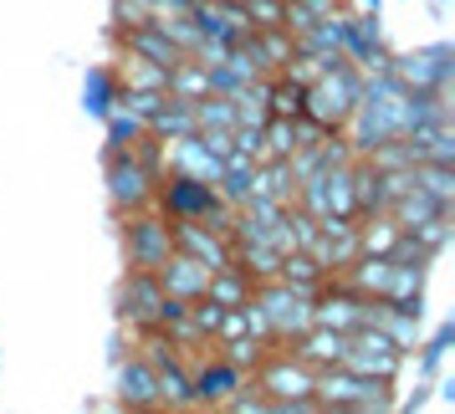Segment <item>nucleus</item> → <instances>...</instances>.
Wrapping results in <instances>:
<instances>
[{
	"instance_id": "nucleus-31",
	"label": "nucleus",
	"mask_w": 455,
	"mask_h": 414,
	"mask_svg": "<svg viewBox=\"0 0 455 414\" xmlns=\"http://www.w3.org/2000/svg\"><path fill=\"white\" fill-rule=\"evenodd\" d=\"M113 16H118L124 26H144L148 16H154V11H148L144 0H113Z\"/></svg>"
},
{
	"instance_id": "nucleus-17",
	"label": "nucleus",
	"mask_w": 455,
	"mask_h": 414,
	"mask_svg": "<svg viewBox=\"0 0 455 414\" xmlns=\"http://www.w3.org/2000/svg\"><path fill=\"white\" fill-rule=\"evenodd\" d=\"M118 399L128 410H154L159 404V373L148 358H133V363H118Z\"/></svg>"
},
{
	"instance_id": "nucleus-10",
	"label": "nucleus",
	"mask_w": 455,
	"mask_h": 414,
	"mask_svg": "<svg viewBox=\"0 0 455 414\" xmlns=\"http://www.w3.org/2000/svg\"><path fill=\"white\" fill-rule=\"evenodd\" d=\"M154 200H159V210H164L169 220H205V210L215 205L220 195H215V185H205V179L174 174L164 189H154Z\"/></svg>"
},
{
	"instance_id": "nucleus-23",
	"label": "nucleus",
	"mask_w": 455,
	"mask_h": 414,
	"mask_svg": "<svg viewBox=\"0 0 455 414\" xmlns=\"http://www.w3.org/2000/svg\"><path fill=\"white\" fill-rule=\"evenodd\" d=\"M251 195H267V200H276V205H291V195H297V185H291V169H287V159H271L267 169L256 164V185H251Z\"/></svg>"
},
{
	"instance_id": "nucleus-12",
	"label": "nucleus",
	"mask_w": 455,
	"mask_h": 414,
	"mask_svg": "<svg viewBox=\"0 0 455 414\" xmlns=\"http://www.w3.org/2000/svg\"><path fill=\"white\" fill-rule=\"evenodd\" d=\"M124 46H128V57H139V62H154V67H164V72H174V67L185 62V52L169 42L164 31L154 21L144 26H124Z\"/></svg>"
},
{
	"instance_id": "nucleus-25",
	"label": "nucleus",
	"mask_w": 455,
	"mask_h": 414,
	"mask_svg": "<svg viewBox=\"0 0 455 414\" xmlns=\"http://www.w3.org/2000/svg\"><path fill=\"white\" fill-rule=\"evenodd\" d=\"M410 179L425 189V195H435L440 205L455 200V164H430V159H419V164L410 169Z\"/></svg>"
},
{
	"instance_id": "nucleus-22",
	"label": "nucleus",
	"mask_w": 455,
	"mask_h": 414,
	"mask_svg": "<svg viewBox=\"0 0 455 414\" xmlns=\"http://www.w3.org/2000/svg\"><path fill=\"white\" fill-rule=\"evenodd\" d=\"M328 16H338V0H282V26L291 36L317 21H328Z\"/></svg>"
},
{
	"instance_id": "nucleus-21",
	"label": "nucleus",
	"mask_w": 455,
	"mask_h": 414,
	"mask_svg": "<svg viewBox=\"0 0 455 414\" xmlns=\"http://www.w3.org/2000/svg\"><path fill=\"white\" fill-rule=\"evenodd\" d=\"M251 287H256V282H251L241 267H220V271H210L205 297L210 302H220V307H241V302L251 297Z\"/></svg>"
},
{
	"instance_id": "nucleus-14",
	"label": "nucleus",
	"mask_w": 455,
	"mask_h": 414,
	"mask_svg": "<svg viewBox=\"0 0 455 414\" xmlns=\"http://www.w3.org/2000/svg\"><path fill=\"white\" fill-rule=\"evenodd\" d=\"M379 16H353V21H343V57L358 67H389V57H384V46H379Z\"/></svg>"
},
{
	"instance_id": "nucleus-33",
	"label": "nucleus",
	"mask_w": 455,
	"mask_h": 414,
	"mask_svg": "<svg viewBox=\"0 0 455 414\" xmlns=\"http://www.w3.org/2000/svg\"><path fill=\"white\" fill-rule=\"evenodd\" d=\"M369 11H373V16H379V0H369Z\"/></svg>"
},
{
	"instance_id": "nucleus-27",
	"label": "nucleus",
	"mask_w": 455,
	"mask_h": 414,
	"mask_svg": "<svg viewBox=\"0 0 455 414\" xmlns=\"http://www.w3.org/2000/svg\"><path fill=\"white\" fill-rule=\"evenodd\" d=\"M267 113L271 118H302V83L297 77L267 83Z\"/></svg>"
},
{
	"instance_id": "nucleus-3",
	"label": "nucleus",
	"mask_w": 455,
	"mask_h": 414,
	"mask_svg": "<svg viewBox=\"0 0 455 414\" xmlns=\"http://www.w3.org/2000/svg\"><path fill=\"white\" fill-rule=\"evenodd\" d=\"M251 302H256V312L267 317L271 343H282V338H297V332L312 322V297H307V291H297V287H287L282 276H267V282H256V287H251Z\"/></svg>"
},
{
	"instance_id": "nucleus-20",
	"label": "nucleus",
	"mask_w": 455,
	"mask_h": 414,
	"mask_svg": "<svg viewBox=\"0 0 455 414\" xmlns=\"http://www.w3.org/2000/svg\"><path fill=\"white\" fill-rule=\"evenodd\" d=\"M148 133H154V139H185V133H195V103H185V98H164L159 113L148 118Z\"/></svg>"
},
{
	"instance_id": "nucleus-26",
	"label": "nucleus",
	"mask_w": 455,
	"mask_h": 414,
	"mask_svg": "<svg viewBox=\"0 0 455 414\" xmlns=\"http://www.w3.org/2000/svg\"><path fill=\"white\" fill-rule=\"evenodd\" d=\"M399 220H394L389 210H379V220L369 230H358V256H389V246L399 241Z\"/></svg>"
},
{
	"instance_id": "nucleus-28",
	"label": "nucleus",
	"mask_w": 455,
	"mask_h": 414,
	"mask_svg": "<svg viewBox=\"0 0 455 414\" xmlns=\"http://www.w3.org/2000/svg\"><path fill=\"white\" fill-rule=\"evenodd\" d=\"M291 148H297V118H271L261 123V154H271V159H287Z\"/></svg>"
},
{
	"instance_id": "nucleus-18",
	"label": "nucleus",
	"mask_w": 455,
	"mask_h": 414,
	"mask_svg": "<svg viewBox=\"0 0 455 414\" xmlns=\"http://www.w3.org/2000/svg\"><path fill=\"white\" fill-rule=\"evenodd\" d=\"M287 287H297V291H317L323 282H328V271H323V261L312 256V251H282V271H276Z\"/></svg>"
},
{
	"instance_id": "nucleus-13",
	"label": "nucleus",
	"mask_w": 455,
	"mask_h": 414,
	"mask_svg": "<svg viewBox=\"0 0 455 414\" xmlns=\"http://www.w3.org/2000/svg\"><path fill=\"white\" fill-rule=\"evenodd\" d=\"M159 287L169 291V297H180V302H195V297H205V282H210V267H200L195 256H185V251H169V261L159 271Z\"/></svg>"
},
{
	"instance_id": "nucleus-1",
	"label": "nucleus",
	"mask_w": 455,
	"mask_h": 414,
	"mask_svg": "<svg viewBox=\"0 0 455 414\" xmlns=\"http://www.w3.org/2000/svg\"><path fill=\"white\" fill-rule=\"evenodd\" d=\"M358 92H363V77L353 72L348 57H338V62L323 67V72L302 87V118H312L317 128H328V133H332V128L348 123Z\"/></svg>"
},
{
	"instance_id": "nucleus-19",
	"label": "nucleus",
	"mask_w": 455,
	"mask_h": 414,
	"mask_svg": "<svg viewBox=\"0 0 455 414\" xmlns=\"http://www.w3.org/2000/svg\"><path fill=\"white\" fill-rule=\"evenodd\" d=\"M83 107L92 118H108L113 107H118V77L108 72V67H87L83 77Z\"/></svg>"
},
{
	"instance_id": "nucleus-2",
	"label": "nucleus",
	"mask_w": 455,
	"mask_h": 414,
	"mask_svg": "<svg viewBox=\"0 0 455 414\" xmlns=\"http://www.w3.org/2000/svg\"><path fill=\"white\" fill-rule=\"evenodd\" d=\"M312 399L317 410H394L389 378H373V373H358L348 363H328L312 378Z\"/></svg>"
},
{
	"instance_id": "nucleus-16",
	"label": "nucleus",
	"mask_w": 455,
	"mask_h": 414,
	"mask_svg": "<svg viewBox=\"0 0 455 414\" xmlns=\"http://www.w3.org/2000/svg\"><path fill=\"white\" fill-rule=\"evenodd\" d=\"M241 378H246V369H235L230 358H220V363H205L200 373H189L195 404H226L230 394L241 389Z\"/></svg>"
},
{
	"instance_id": "nucleus-11",
	"label": "nucleus",
	"mask_w": 455,
	"mask_h": 414,
	"mask_svg": "<svg viewBox=\"0 0 455 414\" xmlns=\"http://www.w3.org/2000/svg\"><path fill=\"white\" fill-rule=\"evenodd\" d=\"M451 57H455L451 42H440V46H425V52H410V57L389 62V72L404 87H445L451 83Z\"/></svg>"
},
{
	"instance_id": "nucleus-29",
	"label": "nucleus",
	"mask_w": 455,
	"mask_h": 414,
	"mask_svg": "<svg viewBox=\"0 0 455 414\" xmlns=\"http://www.w3.org/2000/svg\"><path fill=\"white\" fill-rule=\"evenodd\" d=\"M103 123H108V154H118V148H133V139H139V133L148 128L144 118H133L128 107H113Z\"/></svg>"
},
{
	"instance_id": "nucleus-9",
	"label": "nucleus",
	"mask_w": 455,
	"mask_h": 414,
	"mask_svg": "<svg viewBox=\"0 0 455 414\" xmlns=\"http://www.w3.org/2000/svg\"><path fill=\"white\" fill-rule=\"evenodd\" d=\"M159 302H164L159 276H154V271H133L128 267L124 287H118V317L133 322V328H148V322H159Z\"/></svg>"
},
{
	"instance_id": "nucleus-15",
	"label": "nucleus",
	"mask_w": 455,
	"mask_h": 414,
	"mask_svg": "<svg viewBox=\"0 0 455 414\" xmlns=\"http://www.w3.org/2000/svg\"><path fill=\"white\" fill-rule=\"evenodd\" d=\"M343 348H348V332L307 322V328L297 332V348L291 353H297L302 363H312V369H328V363H343Z\"/></svg>"
},
{
	"instance_id": "nucleus-24",
	"label": "nucleus",
	"mask_w": 455,
	"mask_h": 414,
	"mask_svg": "<svg viewBox=\"0 0 455 414\" xmlns=\"http://www.w3.org/2000/svg\"><path fill=\"white\" fill-rule=\"evenodd\" d=\"M159 404H169V410H189L195 404V389H189V373L180 369V358H169V363H159Z\"/></svg>"
},
{
	"instance_id": "nucleus-8",
	"label": "nucleus",
	"mask_w": 455,
	"mask_h": 414,
	"mask_svg": "<svg viewBox=\"0 0 455 414\" xmlns=\"http://www.w3.org/2000/svg\"><path fill=\"white\" fill-rule=\"evenodd\" d=\"M169 235H174V251H185V256H195L200 267L220 271L230 267V235H220V230H210L205 220H174L169 226Z\"/></svg>"
},
{
	"instance_id": "nucleus-7",
	"label": "nucleus",
	"mask_w": 455,
	"mask_h": 414,
	"mask_svg": "<svg viewBox=\"0 0 455 414\" xmlns=\"http://www.w3.org/2000/svg\"><path fill=\"white\" fill-rule=\"evenodd\" d=\"M154 185H159V179H154V174H148V169L128 154V148L108 154V200H113L118 210H128V215H133V210L154 205Z\"/></svg>"
},
{
	"instance_id": "nucleus-30",
	"label": "nucleus",
	"mask_w": 455,
	"mask_h": 414,
	"mask_svg": "<svg viewBox=\"0 0 455 414\" xmlns=\"http://www.w3.org/2000/svg\"><path fill=\"white\" fill-rule=\"evenodd\" d=\"M451 343H455V322H440V328H435V338L425 343V353H419V373H425V378L440 369V358L451 353Z\"/></svg>"
},
{
	"instance_id": "nucleus-5",
	"label": "nucleus",
	"mask_w": 455,
	"mask_h": 414,
	"mask_svg": "<svg viewBox=\"0 0 455 414\" xmlns=\"http://www.w3.org/2000/svg\"><path fill=\"white\" fill-rule=\"evenodd\" d=\"M124 251L133 271H159L174 251V235H169V215H144L133 210V220L124 226Z\"/></svg>"
},
{
	"instance_id": "nucleus-6",
	"label": "nucleus",
	"mask_w": 455,
	"mask_h": 414,
	"mask_svg": "<svg viewBox=\"0 0 455 414\" xmlns=\"http://www.w3.org/2000/svg\"><path fill=\"white\" fill-rule=\"evenodd\" d=\"M343 363L358 373H373V378H389L394 384V373H399V363H404V348L394 343L389 332H379V328H353L348 332V348H343Z\"/></svg>"
},
{
	"instance_id": "nucleus-32",
	"label": "nucleus",
	"mask_w": 455,
	"mask_h": 414,
	"mask_svg": "<svg viewBox=\"0 0 455 414\" xmlns=\"http://www.w3.org/2000/svg\"><path fill=\"white\" fill-rule=\"evenodd\" d=\"M144 5L159 16V11H189V5H200V0H144Z\"/></svg>"
},
{
	"instance_id": "nucleus-4",
	"label": "nucleus",
	"mask_w": 455,
	"mask_h": 414,
	"mask_svg": "<svg viewBox=\"0 0 455 414\" xmlns=\"http://www.w3.org/2000/svg\"><path fill=\"white\" fill-rule=\"evenodd\" d=\"M312 378H317V369H312V363H302L297 353H287V358H261L267 410H282V414L317 410V399H312Z\"/></svg>"
}]
</instances>
